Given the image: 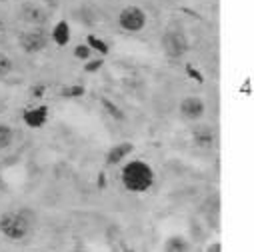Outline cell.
Returning <instances> with one entry per match:
<instances>
[{"label":"cell","mask_w":254,"mask_h":252,"mask_svg":"<svg viewBox=\"0 0 254 252\" xmlns=\"http://www.w3.org/2000/svg\"><path fill=\"white\" fill-rule=\"evenodd\" d=\"M206 252H222V244L220 242H212V244H208Z\"/></svg>","instance_id":"21"},{"label":"cell","mask_w":254,"mask_h":252,"mask_svg":"<svg viewBox=\"0 0 254 252\" xmlns=\"http://www.w3.org/2000/svg\"><path fill=\"white\" fill-rule=\"evenodd\" d=\"M84 94H86V88L82 84H70V86L60 88V96H64V98H80Z\"/></svg>","instance_id":"15"},{"label":"cell","mask_w":254,"mask_h":252,"mask_svg":"<svg viewBox=\"0 0 254 252\" xmlns=\"http://www.w3.org/2000/svg\"><path fill=\"white\" fill-rule=\"evenodd\" d=\"M122 184L128 192H146L154 184V170L142 160H132L122 168Z\"/></svg>","instance_id":"2"},{"label":"cell","mask_w":254,"mask_h":252,"mask_svg":"<svg viewBox=\"0 0 254 252\" xmlns=\"http://www.w3.org/2000/svg\"><path fill=\"white\" fill-rule=\"evenodd\" d=\"M38 226V216L30 208H18L0 214V234L10 242L28 240Z\"/></svg>","instance_id":"1"},{"label":"cell","mask_w":254,"mask_h":252,"mask_svg":"<svg viewBox=\"0 0 254 252\" xmlns=\"http://www.w3.org/2000/svg\"><path fill=\"white\" fill-rule=\"evenodd\" d=\"M134 152V144L132 142H116L108 152H106V164L114 166L118 162H122L128 154Z\"/></svg>","instance_id":"10"},{"label":"cell","mask_w":254,"mask_h":252,"mask_svg":"<svg viewBox=\"0 0 254 252\" xmlns=\"http://www.w3.org/2000/svg\"><path fill=\"white\" fill-rule=\"evenodd\" d=\"M12 142H14V130H12V126L0 122V150L10 148Z\"/></svg>","instance_id":"13"},{"label":"cell","mask_w":254,"mask_h":252,"mask_svg":"<svg viewBox=\"0 0 254 252\" xmlns=\"http://www.w3.org/2000/svg\"><path fill=\"white\" fill-rule=\"evenodd\" d=\"M90 48L86 46V44H78V46H74V58H78V60H82V62H86V60H90Z\"/></svg>","instance_id":"19"},{"label":"cell","mask_w":254,"mask_h":252,"mask_svg":"<svg viewBox=\"0 0 254 252\" xmlns=\"http://www.w3.org/2000/svg\"><path fill=\"white\" fill-rule=\"evenodd\" d=\"M162 250L164 252H188L190 244H188V240L184 236H170V238L164 240Z\"/></svg>","instance_id":"12"},{"label":"cell","mask_w":254,"mask_h":252,"mask_svg":"<svg viewBox=\"0 0 254 252\" xmlns=\"http://www.w3.org/2000/svg\"><path fill=\"white\" fill-rule=\"evenodd\" d=\"M160 46L168 58H182L190 48V40L182 28H168L160 38Z\"/></svg>","instance_id":"3"},{"label":"cell","mask_w":254,"mask_h":252,"mask_svg":"<svg viewBox=\"0 0 254 252\" xmlns=\"http://www.w3.org/2000/svg\"><path fill=\"white\" fill-rule=\"evenodd\" d=\"M102 64H104V60H102V58L86 60V64H84V72H86V74H94V72H98V70L102 68Z\"/></svg>","instance_id":"18"},{"label":"cell","mask_w":254,"mask_h":252,"mask_svg":"<svg viewBox=\"0 0 254 252\" xmlns=\"http://www.w3.org/2000/svg\"><path fill=\"white\" fill-rule=\"evenodd\" d=\"M190 136H192V144L196 148H202V150H210L216 144V134H214L210 124L194 122V126L190 128Z\"/></svg>","instance_id":"8"},{"label":"cell","mask_w":254,"mask_h":252,"mask_svg":"<svg viewBox=\"0 0 254 252\" xmlns=\"http://www.w3.org/2000/svg\"><path fill=\"white\" fill-rule=\"evenodd\" d=\"M50 36H52V40H54L58 46H66V44L70 42V26H68V22H66V20L56 22Z\"/></svg>","instance_id":"11"},{"label":"cell","mask_w":254,"mask_h":252,"mask_svg":"<svg viewBox=\"0 0 254 252\" xmlns=\"http://www.w3.org/2000/svg\"><path fill=\"white\" fill-rule=\"evenodd\" d=\"M100 104L104 106V110L114 118V120H124V112L120 110V106L118 104H114L112 100H108V98H100Z\"/></svg>","instance_id":"17"},{"label":"cell","mask_w":254,"mask_h":252,"mask_svg":"<svg viewBox=\"0 0 254 252\" xmlns=\"http://www.w3.org/2000/svg\"><path fill=\"white\" fill-rule=\"evenodd\" d=\"M18 16H20L22 22L30 24L32 28L44 26V24L48 22V12H46L40 4H36V2H24V4H20Z\"/></svg>","instance_id":"6"},{"label":"cell","mask_w":254,"mask_h":252,"mask_svg":"<svg viewBox=\"0 0 254 252\" xmlns=\"http://www.w3.org/2000/svg\"><path fill=\"white\" fill-rule=\"evenodd\" d=\"M4 32H6V22H4V18L0 16V38L4 36Z\"/></svg>","instance_id":"22"},{"label":"cell","mask_w":254,"mask_h":252,"mask_svg":"<svg viewBox=\"0 0 254 252\" xmlns=\"http://www.w3.org/2000/svg\"><path fill=\"white\" fill-rule=\"evenodd\" d=\"M48 42H50V34H48L42 26L24 30V32L18 36V46H20L22 52H26V54H38V52L46 50Z\"/></svg>","instance_id":"4"},{"label":"cell","mask_w":254,"mask_h":252,"mask_svg":"<svg viewBox=\"0 0 254 252\" xmlns=\"http://www.w3.org/2000/svg\"><path fill=\"white\" fill-rule=\"evenodd\" d=\"M86 46H88L90 50H96V52H100L102 56H106V54L110 52L108 44H106L102 38H98L96 34H88V38H86Z\"/></svg>","instance_id":"14"},{"label":"cell","mask_w":254,"mask_h":252,"mask_svg":"<svg viewBox=\"0 0 254 252\" xmlns=\"http://www.w3.org/2000/svg\"><path fill=\"white\" fill-rule=\"evenodd\" d=\"M12 68H14L12 58L8 54H4V52H0V80H4L12 72Z\"/></svg>","instance_id":"16"},{"label":"cell","mask_w":254,"mask_h":252,"mask_svg":"<svg viewBox=\"0 0 254 252\" xmlns=\"http://www.w3.org/2000/svg\"><path fill=\"white\" fill-rule=\"evenodd\" d=\"M98 186H100V190L106 186V176H104V172H100V176H98Z\"/></svg>","instance_id":"23"},{"label":"cell","mask_w":254,"mask_h":252,"mask_svg":"<svg viewBox=\"0 0 254 252\" xmlns=\"http://www.w3.org/2000/svg\"><path fill=\"white\" fill-rule=\"evenodd\" d=\"M178 112L188 122H198L204 116V112H206V104H204V100L200 96H186L180 102Z\"/></svg>","instance_id":"7"},{"label":"cell","mask_w":254,"mask_h":252,"mask_svg":"<svg viewBox=\"0 0 254 252\" xmlns=\"http://www.w3.org/2000/svg\"><path fill=\"white\" fill-rule=\"evenodd\" d=\"M22 120L28 128H42L48 120V106H36V108L24 110Z\"/></svg>","instance_id":"9"},{"label":"cell","mask_w":254,"mask_h":252,"mask_svg":"<svg viewBox=\"0 0 254 252\" xmlns=\"http://www.w3.org/2000/svg\"><path fill=\"white\" fill-rule=\"evenodd\" d=\"M146 22H148L146 12H144L140 6H134V4L122 8L120 14H118V24H120V28L126 30V32H130V34L144 30Z\"/></svg>","instance_id":"5"},{"label":"cell","mask_w":254,"mask_h":252,"mask_svg":"<svg viewBox=\"0 0 254 252\" xmlns=\"http://www.w3.org/2000/svg\"><path fill=\"white\" fill-rule=\"evenodd\" d=\"M44 92H46V86L44 84H38V86H32L30 88V96L32 98H40V96H44Z\"/></svg>","instance_id":"20"},{"label":"cell","mask_w":254,"mask_h":252,"mask_svg":"<svg viewBox=\"0 0 254 252\" xmlns=\"http://www.w3.org/2000/svg\"><path fill=\"white\" fill-rule=\"evenodd\" d=\"M124 252H136V250H132V248H126V250H124Z\"/></svg>","instance_id":"24"}]
</instances>
